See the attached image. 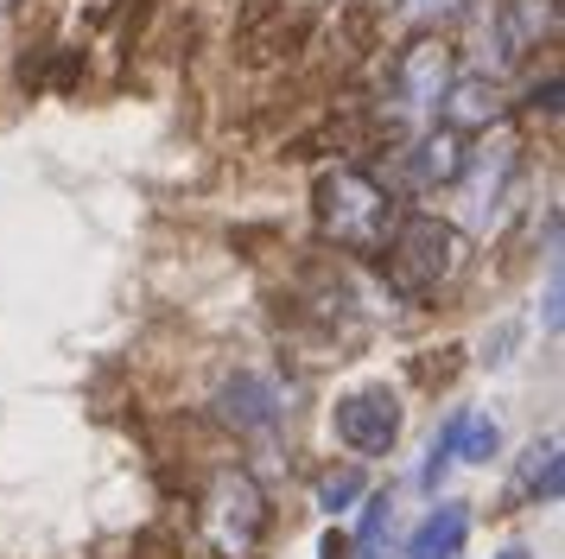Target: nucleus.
Here are the masks:
<instances>
[{"instance_id":"nucleus-11","label":"nucleus","mask_w":565,"mask_h":559,"mask_svg":"<svg viewBox=\"0 0 565 559\" xmlns=\"http://www.w3.org/2000/svg\"><path fill=\"white\" fill-rule=\"evenodd\" d=\"M495 452H502V426H495L489 413H458V420H451V457L489 464Z\"/></svg>"},{"instance_id":"nucleus-8","label":"nucleus","mask_w":565,"mask_h":559,"mask_svg":"<svg viewBox=\"0 0 565 559\" xmlns=\"http://www.w3.org/2000/svg\"><path fill=\"white\" fill-rule=\"evenodd\" d=\"M463 534H470V508H458V503H438L433 515H426V521L413 528L407 559H458Z\"/></svg>"},{"instance_id":"nucleus-13","label":"nucleus","mask_w":565,"mask_h":559,"mask_svg":"<svg viewBox=\"0 0 565 559\" xmlns=\"http://www.w3.org/2000/svg\"><path fill=\"white\" fill-rule=\"evenodd\" d=\"M356 496H362V471H331V477L318 483V508H331V515L350 508Z\"/></svg>"},{"instance_id":"nucleus-6","label":"nucleus","mask_w":565,"mask_h":559,"mask_svg":"<svg viewBox=\"0 0 565 559\" xmlns=\"http://www.w3.org/2000/svg\"><path fill=\"white\" fill-rule=\"evenodd\" d=\"M216 413H223L235 432H267V426H280L286 401L267 376H230L216 388Z\"/></svg>"},{"instance_id":"nucleus-12","label":"nucleus","mask_w":565,"mask_h":559,"mask_svg":"<svg viewBox=\"0 0 565 559\" xmlns=\"http://www.w3.org/2000/svg\"><path fill=\"white\" fill-rule=\"evenodd\" d=\"M362 528L350 540V559H387V521H394V496L387 489H362Z\"/></svg>"},{"instance_id":"nucleus-10","label":"nucleus","mask_w":565,"mask_h":559,"mask_svg":"<svg viewBox=\"0 0 565 559\" xmlns=\"http://www.w3.org/2000/svg\"><path fill=\"white\" fill-rule=\"evenodd\" d=\"M463 166H470V147H463L458 127H438L413 147V178L419 184H451V178H463Z\"/></svg>"},{"instance_id":"nucleus-4","label":"nucleus","mask_w":565,"mask_h":559,"mask_svg":"<svg viewBox=\"0 0 565 559\" xmlns=\"http://www.w3.org/2000/svg\"><path fill=\"white\" fill-rule=\"evenodd\" d=\"M337 439L350 445L356 457H382L394 439H401V401L387 394V388H356V394H343L331 413Z\"/></svg>"},{"instance_id":"nucleus-15","label":"nucleus","mask_w":565,"mask_h":559,"mask_svg":"<svg viewBox=\"0 0 565 559\" xmlns=\"http://www.w3.org/2000/svg\"><path fill=\"white\" fill-rule=\"evenodd\" d=\"M495 559H527V553H521V547H509V553H495Z\"/></svg>"},{"instance_id":"nucleus-3","label":"nucleus","mask_w":565,"mask_h":559,"mask_svg":"<svg viewBox=\"0 0 565 559\" xmlns=\"http://www.w3.org/2000/svg\"><path fill=\"white\" fill-rule=\"evenodd\" d=\"M267 528H274V508H267V496H260V483L248 471H216L204 483L198 534H204L210 559H255Z\"/></svg>"},{"instance_id":"nucleus-9","label":"nucleus","mask_w":565,"mask_h":559,"mask_svg":"<svg viewBox=\"0 0 565 559\" xmlns=\"http://www.w3.org/2000/svg\"><path fill=\"white\" fill-rule=\"evenodd\" d=\"M438 108H445V127L470 134V127H489L502 115V96H495V83H483V76H463V83H445Z\"/></svg>"},{"instance_id":"nucleus-16","label":"nucleus","mask_w":565,"mask_h":559,"mask_svg":"<svg viewBox=\"0 0 565 559\" xmlns=\"http://www.w3.org/2000/svg\"><path fill=\"white\" fill-rule=\"evenodd\" d=\"M0 7H7V0H0Z\"/></svg>"},{"instance_id":"nucleus-5","label":"nucleus","mask_w":565,"mask_h":559,"mask_svg":"<svg viewBox=\"0 0 565 559\" xmlns=\"http://www.w3.org/2000/svg\"><path fill=\"white\" fill-rule=\"evenodd\" d=\"M445 83H451V45L445 39H413L394 57V102L401 108H438Z\"/></svg>"},{"instance_id":"nucleus-14","label":"nucleus","mask_w":565,"mask_h":559,"mask_svg":"<svg viewBox=\"0 0 565 559\" xmlns=\"http://www.w3.org/2000/svg\"><path fill=\"white\" fill-rule=\"evenodd\" d=\"M318 559H350V540H343V534H324V540H318Z\"/></svg>"},{"instance_id":"nucleus-2","label":"nucleus","mask_w":565,"mask_h":559,"mask_svg":"<svg viewBox=\"0 0 565 559\" xmlns=\"http://www.w3.org/2000/svg\"><path fill=\"white\" fill-rule=\"evenodd\" d=\"M394 217H401L394 198L369 172H356V166H337V172L318 178V229H324V242H337V249L382 254Z\"/></svg>"},{"instance_id":"nucleus-1","label":"nucleus","mask_w":565,"mask_h":559,"mask_svg":"<svg viewBox=\"0 0 565 559\" xmlns=\"http://www.w3.org/2000/svg\"><path fill=\"white\" fill-rule=\"evenodd\" d=\"M463 267V229L445 223V217H394L382 242V274L401 299H433L438 286H451Z\"/></svg>"},{"instance_id":"nucleus-7","label":"nucleus","mask_w":565,"mask_h":559,"mask_svg":"<svg viewBox=\"0 0 565 559\" xmlns=\"http://www.w3.org/2000/svg\"><path fill=\"white\" fill-rule=\"evenodd\" d=\"M565 489V457H559V439H534L521 452V471H514V496L521 503H559Z\"/></svg>"}]
</instances>
